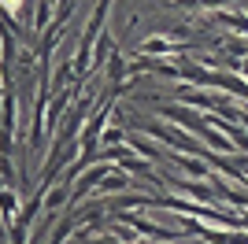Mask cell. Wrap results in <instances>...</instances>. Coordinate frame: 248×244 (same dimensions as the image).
I'll use <instances>...</instances> for the list:
<instances>
[{
	"instance_id": "cell-1",
	"label": "cell",
	"mask_w": 248,
	"mask_h": 244,
	"mask_svg": "<svg viewBox=\"0 0 248 244\" xmlns=\"http://www.w3.org/2000/svg\"><path fill=\"white\" fill-rule=\"evenodd\" d=\"M19 4H22V0H4V8H8V11H19Z\"/></svg>"
}]
</instances>
